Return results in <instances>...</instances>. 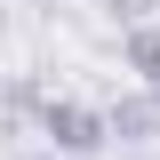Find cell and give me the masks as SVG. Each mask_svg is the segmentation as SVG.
<instances>
[{
	"mask_svg": "<svg viewBox=\"0 0 160 160\" xmlns=\"http://www.w3.org/2000/svg\"><path fill=\"white\" fill-rule=\"evenodd\" d=\"M104 8H112V16L128 24V32H144V24H152V8H160V0H104Z\"/></svg>",
	"mask_w": 160,
	"mask_h": 160,
	"instance_id": "cell-4",
	"label": "cell"
},
{
	"mask_svg": "<svg viewBox=\"0 0 160 160\" xmlns=\"http://www.w3.org/2000/svg\"><path fill=\"white\" fill-rule=\"evenodd\" d=\"M32 128H40V144L56 160H88V152H104V112L96 104H80V96H40L32 104Z\"/></svg>",
	"mask_w": 160,
	"mask_h": 160,
	"instance_id": "cell-1",
	"label": "cell"
},
{
	"mask_svg": "<svg viewBox=\"0 0 160 160\" xmlns=\"http://www.w3.org/2000/svg\"><path fill=\"white\" fill-rule=\"evenodd\" d=\"M120 56H128V72L144 80V96L160 104V24H144V32H128V48H120Z\"/></svg>",
	"mask_w": 160,
	"mask_h": 160,
	"instance_id": "cell-3",
	"label": "cell"
},
{
	"mask_svg": "<svg viewBox=\"0 0 160 160\" xmlns=\"http://www.w3.org/2000/svg\"><path fill=\"white\" fill-rule=\"evenodd\" d=\"M16 160H56V152H48V144H32V152H16Z\"/></svg>",
	"mask_w": 160,
	"mask_h": 160,
	"instance_id": "cell-5",
	"label": "cell"
},
{
	"mask_svg": "<svg viewBox=\"0 0 160 160\" xmlns=\"http://www.w3.org/2000/svg\"><path fill=\"white\" fill-rule=\"evenodd\" d=\"M104 136H120V144H152V136H160V104H152V96H120V104H104Z\"/></svg>",
	"mask_w": 160,
	"mask_h": 160,
	"instance_id": "cell-2",
	"label": "cell"
}]
</instances>
